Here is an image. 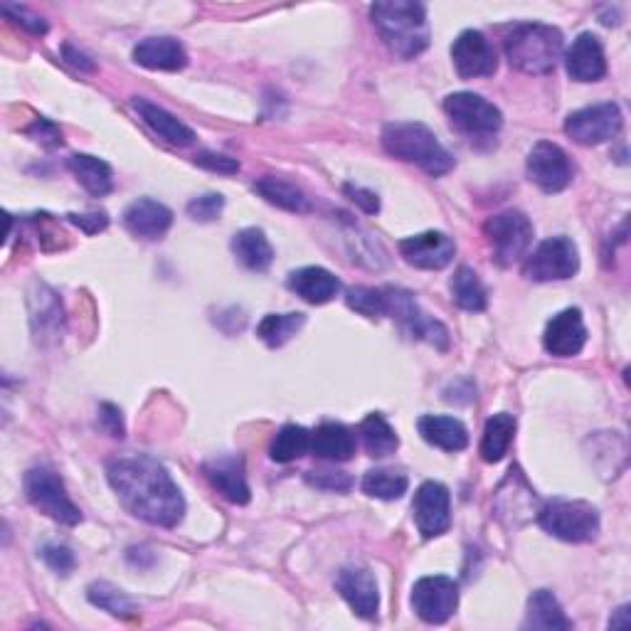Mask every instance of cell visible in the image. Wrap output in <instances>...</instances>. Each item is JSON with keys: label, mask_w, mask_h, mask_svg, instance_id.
I'll use <instances>...</instances> for the list:
<instances>
[{"label": "cell", "mask_w": 631, "mask_h": 631, "mask_svg": "<svg viewBox=\"0 0 631 631\" xmlns=\"http://www.w3.org/2000/svg\"><path fill=\"white\" fill-rule=\"evenodd\" d=\"M106 478L132 516L158 528H173L183 520L185 498L151 454L126 452L109 459Z\"/></svg>", "instance_id": "6da1fadb"}, {"label": "cell", "mask_w": 631, "mask_h": 631, "mask_svg": "<svg viewBox=\"0 0 631 631\" xmlns=\"http://www.w3.org/2000/svg\"><path fill=\"white\" fill-rule=\"evenodd\" d=\"M370 18L383 43L399 59H415L429 47L427 8L413 0H383L370 8Z\"/></svg>", "instance_id": "7a4b0ae2"}, {"label": "cell", "mask_w": 631, "mask_h": 631, "mask_svg": "<svg viewBox=\"0 0 631 631\" xmlns=\"http://www.w3.org/2000/svg\"><path fill=\"white\" fill-rule=\"evenodd\" d=\"M383 148L399 160L415 164L432 178L447 176L454 168V156L439 144L432 128L419 122H393L383 126Z\"/></svg>", "instance_id": "3957f363"}, {"label": "cell", "mask_w": 631, "mask_h": 631, "mask_svg": "<svg viewBox=\"0 0 631 631\" xmlns=\"http://www.w3.org/2000/svg\"><path fill=\"white\" fill-rule=\"evenodd\" d=\"M508 65L523 75H550L563 55V33L553 25L520 23L510 30L506 43Z\"/></svg>", "instance_id": "277c9868"}, {"label": "cell", "mask_w": 631, "mask_h": 631, "mask_svg": "<svg viewBox=\"0 0 631 631\" xmlns=\"http://www.w3.org/2000/svg\"><path fill=\"white\" fill-rule=\"evenodd\" d=\"M538 523L565 543H589L599 533V510L587 500L555 498L538 510Z\"/></svg>", "instance_id": "5b68a950"}, {"label": "cell", "mask_w": 631, "mask_h": 631, "mask_svg": "<svg viewBox=\"0 0 631 631\" xmlns=\"http://www.w3.org/2000/svg\"><path fill=\"white\" fill-rule=\"evenodd\" d=\"M484 235L491 245V252H494L496 264L514 267L520 259L528 257V249L533 245V223L520 210H508V213L486 219Z\"/></svg>", "instance_id": "8992f818"}, {"label": "cell", "mask_w": 631, "mask_h": 631, "mask_svg": "<svg viewBox=\"0 0 631 631\" xmlns=\"http://www.w3.org/2000/svg\"><path fill=\"white\" fill-rule=\"evenodd\" d=\"M25 496L40 514L57 520L63 526H77L82 520V510L69 498L59 474L49 466H33L25 474Z\"/></svg>", "instance_id": "52a82bcc"}, {"label": "cell", "mask_w": 631, "mask_h": 631, "mask_svg": "<svg viewBox=\"0 0 631 631\" xmlns=\"http://www.w3.org/2000/svg\"><path fill=\"white\" fill-rule=\"evenodd\" d=\"M444 112L459 134L469 138H491L504 126V114L481 94L457 92L444 99Z\"/></svg>", "instance_id": "ba28073f"}, {"label": "cell", "mask_w": 631, "mask_h": 631, "mask_svg": "<svg viewBox=\"0 0 631 631\" xmlns=\"http://www.w3.org/2000/svg\"><path fill=\"white\" fill-rule=\"evenodd\" d=\"M579 272V252L570 237H550L536 247L523 262L530 282H563Z\"/></svg>", "instance_id": "9c48e42d"}, {"label": "cell", "mask_w": 631, "mask_h": 631, "mask_svg": "<svg viewBox=\"0 0 631 631\" xmlns=\"http://www.w3.org/2000/svg\"><path fill=\"white\" fill-rule=\"evenodd\" d=\"M624 116L617 104H595L573 112L565 122V134L579 146H599L622 132Z\"/></svg>", "instance_id": "30bf717a"}, {"label": "cell", "mask_w": 631, "mask_h": 631, "mask_svg": "<svg viewBox=\"0 0 631 631\" xmlns=\"http://www.w3.org/2000/svg\"><path fill=\"white\" fill-rule=\"evenodd\" d=\"M387 316L395 318L399 326H403L409 336L427 340L429 346H435L439 350H447L449 346V330L439 324V320L429 318L419 304L415 302V296L403 289L387 286Z\"/></svg>", "instance_id": "8fae6325"}, {"label": "cell", "mask_w": 631, "mask_h": 631, "mask_svg": "<svg viewBox=\"0 0 631 631\" xmlns=\"http://www.w3.org/2000/svg\"><path fill=\"white\" fill-rule=\"evenodd\" d=\"M409 602H413L415 615L422 622L444 624L459 607V585L444 575L422 577L415 583Z\"/></svg>", "instance_id": "7c38bea8"}, {"label": "cell", "mask_w": 631, "mask_h": 631, "mask_svg": "<svg viewBox=\"0 0 631 631\" xmlns=\"http://www.w3.org/2000/svg\"><path fill=\"white\" fill-rule=\"evenodd\" d=\"M528 178L543 190V193H560L565 190L570 183H573L575 168L570 164V156L560 148L557 144L550 142H540L533 148H530L528 160Z\"/></svg>", "instance_id": "4fadbf2b"}, {"label": "cell", "mask_w": 631, "mask_h": 631, "mask_svg": "<svg viewBox=\"0 0 631 631\" xmlns=\"http://www.w3.org/2000/svg\"><path fill=\"white\" fill-rule=\"evenodd\" d=\"M449 504H452L449 488L444 484H439V481H425V484L417 488L413 500V516L417 530L422 533L425 540L444 536L449 526H452Z\"/></svg>", "instance_id": "5bb4252c"}, {"label": "cell", "mask_w": 631, "mask_h": 631, "mask_svg": "<svg viewBox=\"0 0 631 631\" xmlns=\"http://www.w3.org/2000/svg\"><path fill=\"white\" fill-rule=\"evenodd\" d=\"M452 59L457 75L462 79L491 77L498 69L496 49L478 30H464V33L454 40Z\"/></svg>", "instance_id": "9a60e30c"}, {"label": "cell", "mask_w": 631, "mask_h": 631, "mask_svg": "<svg viewBox=\"0 0 631 631\" xmlns=\"http://www.w3.org/2000/svg\"><path fill=\"white\" fill-rule=\"evenodd\" d=\"M587 343V326L579 308H565L548 320L543 346L550 356L573 358L583 353Z\"/></svg>", "instance_id": "2e32d148"}, {"label": "cell", "mask_w": 631, "mask_h": 631, "mask_svg": "<svg viewBox=\"0 0 631 631\" xmlns=\"http://www.w3.org/2000/svg\"><path fill=\"white\" fill-rule=\"evenodd\" d=\"M203 474L210 481L219 496L227 498L229 504L245 506L249 504V484L245 476V462L237 454H219L207 459L203 464Z\"/></svg>", "instance_id": "e0dca14e"}, {"label": "cell", "mask_w": 631, "mask_h": 631, "mask_svg": "<svg viewBox=\"0 0 631 631\" xmlns=\"http://www.w3.org/2000/svg\"><path fill=\"white\" fill-rule=\"evenodd\" d=\"M399 252L407 259L409 264L417 269H444L447 264H452V259L457 255L454 239L444 233H422L413 235L399 243Z\"/></svg>", "instance_id": "ac0fdd59"}, {"label": "cell", "mask_w": 631, "mask_h": 631, "mask_svg": "<svg viewBox=\"0 0 631 631\" xmlns=\"http://www.w3.org/2000/svg\"><path fill=\"white\" fill-rule=\"evenodd\" d=\"M338 595L360 619H375L380 609L378 583L365 567H343L336 577Z\"/></svg>", "instance_id": "d6986e66"}, {"label": "cell", "mask_w": 631, "mask_h": 631, "mask_svg": "<svg viewBox=\"0 0 631 631\" xmlns=\"http://www.w3.org/2000/svg\"><path fill=\"white\" fill-rule=\"evenodd\" d=\"M565 69L575 82H599L607 75L602 40L593 33L579 35L565 53Z\"/></svg>", "instance_id": "ffe728a7"}, {"label": "cell", "mask_w": 631, "mask_h": 631, "mask_svg": "<svg viewBox=\"0 0 631 631\" xmlns=\"http://www.w3.org/2000/svg\"><path fill=\"white\" fill-rule=\"evenodd\" d=\"M170 225H173V213L158 200L138 198L124 210V227L134 237L142 239H160Z\"/></svg>", "instance_id": "44dd1931"}, {"label": "cell", "mask_w": 631, "mask_h": 631, "mask_svg": "<svg viewBox=\"0 0 631 631\" xmlns=\"http://www.w3.org/2000/svg\"><path fill=\"white\" fill-rule=\"evenodd\" d=\"M286 286L289 292H294L298 298H304L306 304H328L340 294V279L336 274H330L324 267H304L296 269L286 277Z\"/></svg>", "instance_id": "7402d4cb"}, {"label": "cell", "mask_w": 631, "mask_h": 631, "mask_svg": "<svg viewBox=\"0 0 631 631\" xmlns=\"http://www.w3.org/2000/svg\"><path fill=\"white\" fill-rule=\"evenodd\" d=\"M134 63L160 72H180L188 67V53L176 37H146L134 47Z\"/></svg>", "instance_id": "603a6c76"}, {"label": "cell", "mask_w": 631, "mask_h": 631, "mask_svg": "<svg viewBox=\"0 0 631 631\" xmlns=\"http://www.w3.org/2000/svg\"><path fill=\"white\" fill-rule=\"evenodd\" d=\"M134 109L138 112V116L144 119L146 126L151 128L154 134H158L160 138H164V142L173 144L178 148H185V146L195 144V132H193V128L185 126L178 116L166 112L164 106L148 102V99L136 97L134 99Z\"/></svg>", "instance_id": "cb8c5ba5"}, {"label": "cell", "mask_w": 631, "mask_h": 631, "mask_svg": "<svg viewBox=\"0 0 631 631\" xmlns=\"http://www.w3.org/2000/svg\"><path fill=\"white\" fill-rule=\"evenodd\" d=\"M30 324H33L35 338H63L65 328V312L63 302H59L53 289L45 284H37V292L30 294Z\"/></svg>", "instance_id": "d4e9b609"}, {"label": "cell", "mask_w": 631, "mask_h": 631, "mask_svg": "<svg viewBox=\"0 0 631 631\" xmlns=\"http://www.w3.org/2000/svg\"><path fill=\"white\" fill-rule=\"evenodd\" d=\"M417 429L427 444L444 449V452H462L469 447V429L457 417L425 415L419 417Z\"/></svg>", "instance_id": "484cf974"}, {"label": "cell", "mask_w": 631, "mask_h": 631, "mask_svg": "<svg viewBox=\"0 0 631 631\" xmlns=\"http://www.w3.org/2000/svg\"><path fill=\"white\" fill-rule=\"evenodd\" d=\"M312 452L326 462H348L356 454V435L340 422H326L312 432Z\"/></svg>", "instance_id": "4316f807"}, {"label": "cell", "mask_w": 631, "mask_h": 631, "mask_svg": "<svg viewBox=\"0 0 631 631\" xmlns=\"http://www.w3.org/2000/svg\"><path fill=\"white\" fill-rule=\"evenodd\" d=\"M233 255L249 272H267L274 262V247L259 227L239 229L233 237Z\"/></svg>", "instance_id": "83f0119b"}, {"label": "cell", "mask_w": 631, "mask_h": 631, "mask_svg": "<svg viewBox=\"0 0 631 631\" xmlns=\"http://www.w3.org/2000/svg\"><path fill=\"white\" fill-rule=\"evenodd\" d=\"M523 629H543V631H567L573 622L565 617L557 597L550 589H536L528 599V612Z\"/></svg>", "instance_id": "f1b7e54d"}, {"label": "cell", "mask_w": 631, "mask_h": 631, "mask_svg": "<svg viewBox=\"0 0 631 631\" xmlns=\"http://www.w3.org/2000/svg\"><path fill=\"white\" fill-rule=\"evenodd\" d=\"M67 166L89 195L102 198L114 190V173L106 160L89 156V154H75V156H69Z\"/></svg>", "instance_id": "f546056e"}, {"label": "cell", "mask_w": 631, "mask_h": 631, "mask_svg": "<svg viewBox=\"0 0 631 631\" xmlns=\"http://www.w3.org/2000/svg\"><path fill=\"white\" fill-rule=\"evenodd\" d=\"M516 435V419L508 413H498L486 422L484 437H481V459L488 464L500 462L508 454L510 442Z\"/></svg>", "instance_id": "4dcf8cb0"}, {"label": "cell", "mask_w": 631, "mask_h": 631, "mask_svg": "<svg viewBox=\"0 0 631 631\" xmlns=\"http://www.w3.org/2000/svg\"><path fill=\"white\" fill-rule=\"evenodd\" d=\"M255 190L269 205L289 210V213H306L308 210V198L304 195V190L294 183H289L284 178L277 176L259 178L255 183Z\"/></svg>", "instance_id": "1f68e13d"}, {"label": "cell", "mask_w": 631, "mask_h": 631, "mask_svg": "<svg viewBox=\"0 0 631 631\" xmlns=\"http://www.w3.org/2000/svg\"><path fill=\"white\" fill-rule=\"evenodd\" d=\"M358 435H360V439H363L365 452L373 459H383V457L395 454L397 447H399L397 432L393 427H390L387 419L378 413L368 415L363 422H360Z\"/></svg>", "instance_id": "d6a6232c"}, {"label": "cell", "mask_w": 631, "mask_h": 631, "mask_svg": "<svg viewBox=\"0 0 631 631\" xmlns=\"http://www.w3.org/2000/svg\"><path fill=\"white\" fill-rule=\"evenodd\" d=\"M449 289H452V298L459 308H464V312H472V314L486 312L488 292H486V286L481 284V279L472 267H459Z\"/></svg>", "instance_id": "836d02e7"}, {"label": "cell", "mask_w": 631, "mask_h": 631, "mask_svg": "<svg viewBox=\"0 0 631 631\" xmlns=\"http://www.w3.org/2000/svg\"><path fill=\"white\" fill-rule=\"evenodd\" d=\"M306 452H312V432L302 425H284L269 447V457L277 464H289L302 459Z\"/></svg>", "instance_id": "e575fe53"}, {"label": "cell", "mask_w": 631, "mask_h": 631, "mask_svg": "<svg viewBox=\"0 0 631 631\" xmlns=\"http://www.w3.org/2000/svg\"><path fill=\"white\" fill-rule=\"evenodd\" d=\"M304 314H267L257 326V338L269 348H282L304 328Z\"/></svg>", "instance_id": "d590c367"}, {"label": "cell", "mask_w": 631, "mask_h": 631, "mask_svg": "<svg viewBox=\"0 0 631 631\" xmlns=\"http://www.w3.org/2000/svg\"><path fill=\"white\" fill-rule=\"evenodd\" d=\"M87 599L94 607L104 609V612H109L112 617H119V619H134L138 615V607H136L134 599L128 597L126 593H122L119 587L109 585V583H92V585H89L87 587Z\"/></svg>", "instance_id": "8d00e7d4"}, {"label": "cell", "mask_w": 631, "mask_h": 631, "mask_svg": "<svg viewBox=\"0 0 631 631\" xmlns=\"http://www.w3.org/2000/svg\"><path fill=\"white\" fill-rule=\"evenodd\" d=\"M409 481L405 474L393 472V469H373L368 472L360 481V488L363 494L370 498H380V500H397L407 494Z\"/></svg>", "instance_id": "74e56055"}, {"label": "cell", "mask_w": 631, "mask_h": 631, "mask_svg": "<svg viewBox=\"0 0 631 631\" xmlns=\"http://www.w3.org/2000/svg\"><path fill=\"white\" fill-rule=\"evenodd\" d=\"M346 302L350 308H353V312L363 314L368 318L387 316V286L383 289L353 286V289H348Z\"/></svg>", "instance_id": "f35d334b"}, {"label": "cell", "mask_w": 631, "mask_h": 631, "mask_svg": "<svg viewBox=\"0 0 631 631\" xmlns=\"http://www.w3.org/2000/svg\"><path fill=\"white\" fill-rule=\"evenodd\" d=\"M185 210L195 223H215L225 210V198L219 193H205V195L190 200Z\"/></svg>", "instance_id": "ab89813d"}, {"label": "cell", "mask_w": 631, "mask_h": 631, "mask_svg": "<svg viewBox=\"0 0 631 631\" xmlns=\"http://www.w3.org/2000/svg\"><path fill=\"white\" fill-rule=\"evenodd\" d=\"M40 557L45 560V565L49 570H55V573L63 575V577H67L69 573H72L75 565H77L75 553L67 545H45L43 553H40Z\"/></svg>", "instance_id": "60d3db41"}, {"label": "cell", "mask_w": 631, "mask_h": 631, "mask_svg": "<svg viewBox=\"0 0 631 631\" xmlns=\"http://www.w3.org/2000/svg\"><path fill=\"white\" fill-rule=\"evenodd\" d=\"M306 481L320 491H336V494H346L353 486V478L343 472H308Z\"/></svg>", "instance_id": "b9f144b4"}, {"label": "cell", "mask_w": 631, "mask_h": 631, "mask_svg": "<svg viewBox=\"0 0 631 631\" xmlns=\"http://www.w3.org/2000/svg\"><path fill=\"white\" fill-rule=\"evenodd\" d=\"M195 166L205 168V170H213V173H223V176H233L239 170V160L237 158H229L223 154H210V151H200L195 156Z\"/></svg>", "instance_id": "7bdbcfd3"}, {"label": "cell", "mask_w": 631, "mask_h": 631, "mask_svg": "<svg viewBox=\"0 0 631 631\" xmlns=\"http://www.w3.org/2000/svg\"><path fill=\"white\" fill-rule=\"evenodd\" d=\"M3 13L10 15V18H15V23L18 25H23L27 33H33V35H45L47 33V23L40 15H33L30 10L25 8H15V5H3Z\"/></svg>", "instance_id": "ee69618b"}, {"label": "cell", "mask_w": 631, "mask_h": 631, "mask_svg": "<svg viewBox=\"0 0 631 631\" xmlns=\"http://www.w3.org/2000/svg\"><path fill=\"white\" fill-rule=\"evenodd\" d=\"M27 134L35 138V142L40 144H45L49 148H55V146H63V132L53 124V122H47V119H35V126H30L27 128Z\"/></svg>", "instance_id": "f6af8a7d"}, {"label": "cell", "mask_w": 631, "mask_h": 631, "mask_svg": "<svg viewBox=\"0 0 631 631\" xmlns=\"http://www.w3.org/2000/svg\"><path fill=\"white\" fill-rule=\"evenodd\" d=\"M99 425H102V429H106L109 435L119 437V439H122L124 432H126L122 409H119L116 405H109V403H104L102 407H99Z\"/></svg>", "instance_id": "bcb514c9"}, {"label": "cell", "mask_w": 631, "mask_h": 631, "mask_svg": "<svg viewBox=\"0 0 631 631\" xmlns=\"http://www.w3.org/2000/svg\"><path fill=\"white\" fill-rule=\"evenodd\" d=\"M67 219H69V223H72V225H77L79 229H84L87 235L102 233V229H106V225H109L106 213H89V215H75V213H69Z\"/></svg>", "instance_id": "7dc6e473"}, {"label": "cell", "mask_w": 631, "mask_h": 631, "mask_svg": "<svg viewBox=\"0 0 631 631\" xmlns=\"http://www.w3.org/2000/svg\"><path fill=\"white\" fill-rule=\"evenodd\" d=\"M343 190H346V193L350 195V200H353L358 207L365 210L368 215H375L378 210H380V200H378V195L373 193V190H365V188H358V185H350V183Z\"/></svg>", "instance_id": "c3c4849f"}, {"label": "cell", "mask_w": 631, "mask_h": 631, "mask_svg": "<svg viewBox=\"0 0 631 631\" xmlns=\"http://www.w3.org/2000/svg\"><path fill=\"white\" fill-rule=\"evenodd\" d=\"M63 55H65V59H67L69 65L84 69V72H92V69H94L92 59H89L84 53H77V49H75L72 45H65V47H63Z\"/></svg>", "instance_id": "681fc988"}, {"label": "cell", "mask_w": 631, "mask_h": 631, "mask_svg": "<svg viewBox=\"0 0 631 631\" xmlns=\"http://www.w3.org/2000/svg\"><path fill=\"white\" fill-rule=\"evenodd\" d=\"M629 624V607L617 609V619H609V629H619Z\"/></svg>", "instance_id": "f907efd6"}]
</instances>
